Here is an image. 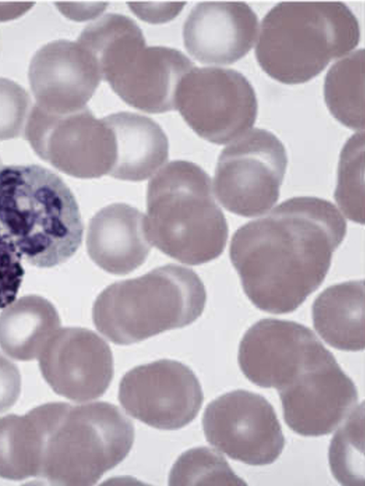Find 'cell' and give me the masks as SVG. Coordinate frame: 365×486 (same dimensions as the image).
<instances>
[{"instance_id":"obj_1","label":"cell","mask_w":365,"mask_h":486,"mask_svg":"<svg viewBox=\"0 0 365 486\" xmlns=\"http://www.w3.org/2000/svg\"><path fill=\"white\" fill-rule=\"evenodd\" d=\"M346 233V220L331 202L294 197L241 226L231 239L230 259L258 309L287 314L323 282Z\"/></svg>"},{"instance_id":"obj_2","label":"cell","mask_w":365,"mask_h":486,"mask_svg":"<svg viewBox=\"0 0 365 486\" xmlns=\"http://www.w3.org/2000/svg\"><path fill=\"white\" fill-rule=\"evenodd\" d=\"M39 437L37 477L88 486L122 462L134 440L132 422L115 405L48 403L29 410Z\"/></svg>"},{"instance_id":"obj_3","label":"cell","mask_w":365,"mask_h":486,"mask_svg":"<svg viewBox=\"0 0 365 486\" xmlns=\"http://www.w3.org/2000/svg\"><path fill=\"white\" fill-rule=\"evenodd\" d=\"M0 228L21 257L40 268L66 262L83 232L70 188L58 175L34 164L0 168Z\"/></svg>"},{"instance_id":"obj_4","label":"cell","mask_w":365,"mask_h":486,"mask_svg":"<svg viewBox=\"0 0 365 486\" xmlns=\"http://www.w3.org/2000/svg\"><path fill=\"white\" fill-rule=\"evenodd\" d=\"M357 19L339 1H283L264 17L255 48L262 70L284 84L305 83L357 46Z\"/></svg>"},{"instance_id":"obj_5","label":"cell","mask_w":365,"mask_h":486,"mask_svg":"<svg viewBox=\"0 0 365 486\" xmlns=\"http://www.w3.org/2000/svg\"><path fill=\"white\" fill-rule=\"evenodd\" d=\"M145 230L150 244L183 264L218 257L228 227L207 173L185 160L161 168L148 182Z\"/></svg>"},{"instance_id":"obj_6","label":"cell","mask_w":365,"mask_h":486,"mask_svg":"<svg viewBox=\"0 0 365 486\" xmlns=\"http://www.w3.org/2000/svg\"><path fill=\"white\" fill-rule=\"evenodd\" d=\"M205 302L197 274L170 264L108 286L96 298L92 316L97 330L109 341L129 345L192 324Z\"/></svg>"},{"instance_id":"obj_7","label":"cell","mask_w":365,"mask_h":486,"mask_svg":"<svg viewBox=\"0 0 365 486\" xmlns=\"http://www.w3.org/2000/svg\"><path fill=\"white\" fill-rule=\"evenodd\" d=\"M101 80L129 105L149 113L176 110L182 78L194 63L182 52L166 46H147L133 20L104 33L94 48Z\"/></svg>"},{"instance_id":"obj_8","label":"cell","mask_w":365,"mask_h":486,"mask_svg":"<svg viewBox=\"0 0 365 486\" xmlns=\"http://www.w3.org/2000/svg\"><path fill=\"white\" fill-rule=\"evenodd\" d=\"M288 159L282 143L272 133L254 128L221 152L214 176L216 196L228 211L255 217L278 200Z\"/></svg>"},{"instance_id":"obj_9","label":"cell","mask_w":365,"mask_h":486,"mask_svg":"<svg viewBox=\"0 0 365 486\" xmlns=\"http://www.w3.org/2000/svg\"><path fill=\"white\" fill-rule=\"evenodd\" d=\"M24 135L41 159L74 177L90 179L109 175L115 161L111 129L87 106L61 115L35 104Z\"/></svg>"},{"instance_id":"obj_10","label":"cell","mask_w":365,"mask_h":486,"mask_svg":"<svg viewBox=\"0 0 365 486\" xmlns=\"http://www.w3.org/2000/svg\"><path fill=\"white\" fill-rule=\"evenodd\" d=\"M176 110L202 138L223 145L235 140L255 123L257 100L249 81L230 68H192L182 78Z\"/></svg>"},{"instance_id":"obj_11","label":"cell","mask_w":365,"mask_h":486,"mask_svg":"<svg viewBox=\"0 0 365 486\" xmlns=\"http://www.w3.org/2000/svg\"><path fill=\"white\" fill-rule=\"evenodd\" d=\"M202 423L211 445L250 465L272 464L284 446L273 406L262 395L248 391H232L210 402Z\"/></svg>"},{"instance_id":"obj_12","label":"cell","mask_w":365,"mask_h":486,"mask_svg":"<svg viewBox=\"0 0 365 486\" xmlns=\"http://www.w3.org/2000/svg\"><path fill=\"white\" fill-rule=\"evenodd\" d=\"M334 357L309 328L275 319L252 325L243 336L238 352L246 378L277 391Z\"/></svg>"},{"instance_id":"obj_13","label":"cell","mask_w":365,"mask_h":486,"mask_svg":"<svg viewBox=\"0 0 365 486\" xmlns=\"http://www.w3.org/2000/svg\"><path fill=\"white\" fill-rule=\"evenodd\" d=\"M118 400L133 418L158 429L177 430L197 416L203 393L189 367L161 359L127 372L119 384Z\"/></svg>"},{"instance_id":"obj_14","label":"cell","mask_w":365,"mask_h":486,"mask_svg":"<svg viewBox=\"0 0 365 486\" xmlns=\"http://www.w3.org/2000/svg\"><path fill=\"white\" fill-rule=\"evenodd\" d=\"M38 359L41 374L53 391L76 402L103 395L113 376L110 346L84 328L58 329Z\"/></svg>"},{"instance_id":"obj_15","label":"cell","mask_w":365,"mask_h":486,"mask_svg":"<svg viewBox=\"0 0 365 486\" xmlns=\"http://www.w3.org/2000/svg\"><path fill=\"white\" fill-rule=\"evenodd\" d=\"M287 425L304 436L333 432L357 405L356 388L335 358L278 391Z\"/></svg>"},{"instance_id":"obj_16","label":"cell","mask_w":365,"mask_h":486,"mask_svg":"<svg viewBox=\"0 0 365 486\" xmlns=\"http://www.w3.org/2000/svg\"><path fill=\"white\" fill-rule=\"evenodd\" d=\"M29 77L36 105L55 114L86 106L100 81L93 59L77 42L57 40L38 49L31 59Z\"/></svg>"},{"instance_id":"obj_17","label":"cell","mask_w":365,"mask_h":486,"mask_svg":"<svg viewBox=\"0 0 365 486\" xmlns=\"http://www.w3.org/2000/svg\"><path fill=\"white\" fill-rule=\"evenodd\" d=\"M258 24L257 14L246 3L202 1L184 23V46L201 63L232 64L252 48Z\"/></svg>"},{"instance_id":"obj_18","label":"cell","mask_w":365,"mask_h":486,"mask_svg":"<svg viewBox=\"0 0 365 486\" xmlns=\"http://www.w3.org/2000/svg\"><path fill=\"white\" fill-rule=\"evenodd\" d=\"M86 247L103 270L117 275L131 272L145 262L151 248L145 215L125 203L102 208L90 220Z\"/></svg>"},{"instance_id":"obj_19","label":"cell","mask_w":365,"mask_h":486,"mask_svg":"<svg viewBox=\"0 0 365 486\" xmlns=\"http://www.w3.org/2000/svg\"><path fill=\"white\" fill-rule=\"evenodd\" d=\"M103 119L111 129L115 142V161L109 175L142 181L166 162L168 138L153 119L130 112L113 113Z\"/></svg>"},{"instance_id":"obj_20","label":"cell","mask_w":365,"mask_h":486,"mask_svg":"<svg viewBox=\"0 0 365 486\" xmlns=\"http://www.w3.org/2000/svg\"><path fill=\"white\" fill-rule=\"evenodd\" d=\"M312 318L315 330L331 346L346 351L364 350V281H349L324 290L313 304Z\"/></svg>"},{"instance_id":"obj_21","label":"cell","mask_w":365,"mask_h":486,"mask_svg":"<svg viewBox=\"0 0 365 486\" xmlns=\"http://www.w3.org/2000/svg\"><path fill=\"white\" fill-rule=\"evenodd\" d=\"M60 326L58 311L48 300L38 295L20 297L0 314V347L15 360L38 358Z\"/></svg>"},{"instance_id":"obj_22","label":"cell","mask_w":365,"mask_h":486,"mask_svg":"<svg viewBox=\"0 0 365 486\" xmlns=\"http://www.w3.org/2000/svg\"><path fill=\"white\" fill-rule=\"evenodd\" d=\"M324 95L327 108L338 121L352 130H364V48L332 65L325 77Z\"/></svg>"},{"instance_id":"obj_23","label":"cell","mask_w":365,"mask_h":486,"mask_svg":"<svg viewBox=\"0 0 365 486\" xmlns=\"http://www.w3.org/2000/svg\"><path fill=\"white\" fill-rule=\"evenodd\" d=\"M36 430L28 413L0 417V477L23 480L37 476Z\"/></svg>"},{"instance_id":"obj_24","label":"cell","mask_w":365,"mask_h":486,"mask_svg":"<svg viewBox=\"0 0 365 486\" xmlns=\"http://www.w3.org/2000/svg\"><path fill=\"white\" fill-rule=\"evenodd\" d=\"M364 410L357 405L335 433L329 461L335 479L343 485H364Z\"/></svg>"},{"instance_id":"obj_25","label":"cell","mask_w":365,"mask_h":486,"mask_svg":"<svg viewBox=\"0 0 365 486\" xmlns=\"http://www.w3.org/2000/svg\"><path fill=\"white\" fill-rule=\"evenodd\" d=\"M170 485H247L218 452L206 447L190 449L173 465Z\"/></svg>"},{"instance_id":"obj_26","label":"cell","mask_w":365,"mask_h":486,"mask_svg":"<svg viewBox=\"0 0 365 486\" xmlns=\"http://www.w3.org/2000/svg\"><path fill=\"white\" fill-rule=\"evenodd\" d=\"M364 130L353 135L344 145L339 162L334 198L350 220L364 223Z\"/></svg>"},{"instance_id":"obj_27","label":"cell","mask_w":365,"mask_h":486,"mask_svg":"<svg viewBox=\"0 0 365 486\" xmlns=\"http://www.w3.org/2000/svg\"><path fill=\"white\" fill-rule=\"evenodd\" d=\"M31 98L20 85L0 78V140L20 137L30 113Z\"/></svg>"},{"instance_id":"obj_28","label":"cell","mask_w":365,"mask_h":486,"mask_svg":"<svg viewBox=\"0 0 365 486\" xmlns=\"http://www.w3.org/2000/svg\"><path fill=\"white\" fill-rule=\"evenodd\" d=\"M21 259L12 240L0 228V309L16 299L24 274Z\"/></svg>"},{"instance_id":"obj_29","label":"cell","mask_w":365,"mask_h":486,"mask_svg":"<svg viewBox=\"0 0 365 486\" xmlns=\"http://www.w3.org/2000/svg\"><path fill=\"white\" fill-rule=\"evenodd\" d=\"M21 374L17 366L0 353V413L9 409L21 393Z\"/></svg>"},{"instance_id":"obj_30","label":"cell","mask_w":365,"mask_h":486,"mask_svg":"<svg viewBox=\"0 0 365 486\" xmlns=\"http://www.w3.org/2000/svg\"><path fill=\"white\" fill-rule=\"evenodd\" d=\"M137 16L149 23H163L171 20L181 11L185 2H129Z\"/></svg>"},{"instance_id":"obj_31","label":"cell","mask_w":365,"mask_h":486,"mask_svg":"<svg viewBox=\"0 0 365 486\" xmlns=\"http://www.w3.org/2000/svg\"><path fill=\"white\" fill-rule=\"evenodd\" d=\"M1 167H2V163H1V159H0V168H1Z\"/></svg>"}]
</instances>
